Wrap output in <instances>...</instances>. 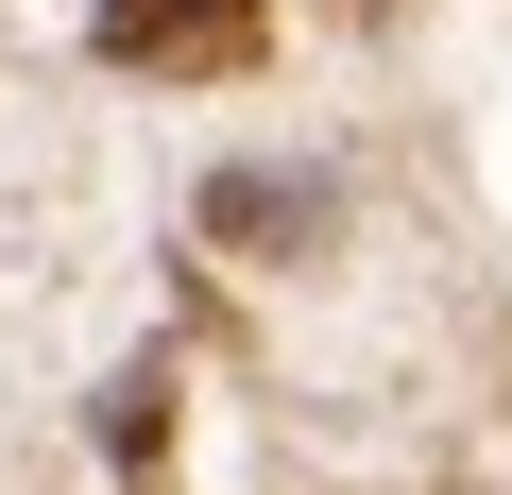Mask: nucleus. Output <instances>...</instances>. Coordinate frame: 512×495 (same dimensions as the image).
Returning <instances> with one entry per match:
<instances>
[{"instance_id": "f257e3e1", "label": "nucleus", "mask_w": 512, "mask_h": 495, "mask_svg": "<svg viewBox=\"0 0 512 495\" xmlns=\"http://www.w3.org/2000/svg\"><path fill=\"white\" fill-rule=\"evenodd\" d=\"M103 69H239L256 52V0H86Z\"/></svg>"}, {"instance_id": "f03ea898", "label": "nucleus", "mask_w": 512, "mask_h": 495, "mask_svg": "<svg viewBox=\"0 0 512 495\" xmlns=\"http://www.w3.org/2000/svg\"><path fill=\"white\" fill-rule=\"evenodd\" d=\"M325 222H342L325 171H205V239H222V257H308Z\"/></svg>"}, {"instance_id": "7ed1b4c3", "label": "nucleus", "mask_w": 512, "mask_h": 495, "mask_svg": "<svg viewBox=\"0 0 512 495\" xmlns=\"http://www.w3.org/2000/svg\"><path fill=\"white\" fill-rule=\"evenodd\" d=\"M103 461H120V478H154V461H171V359H137V376L103 393Z\"/></svg>"}]
</instances>
